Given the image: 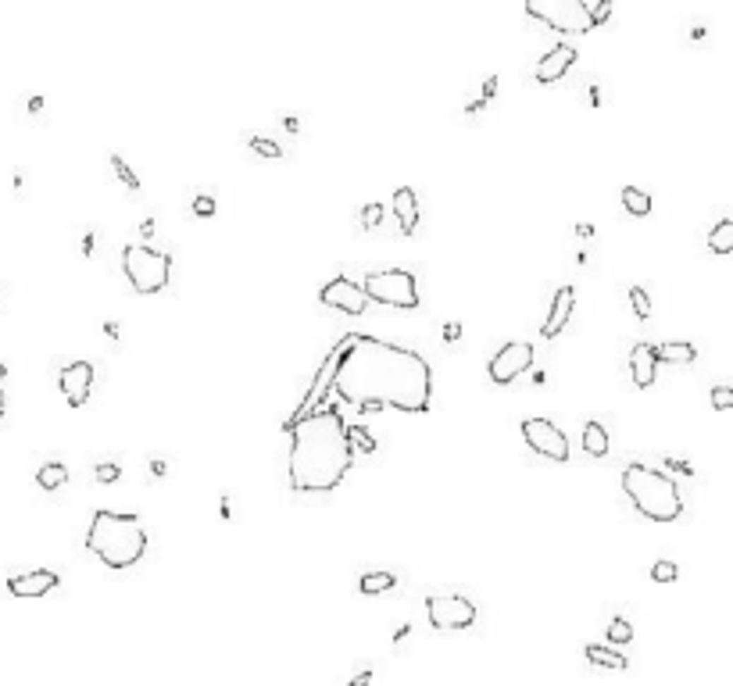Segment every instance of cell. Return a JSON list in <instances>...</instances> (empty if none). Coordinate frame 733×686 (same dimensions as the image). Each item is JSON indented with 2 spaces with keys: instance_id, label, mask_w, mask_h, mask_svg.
<instances>
[{
  "instance_id": "cell-1",
  "label": "cell",
  "mask_w": 733,
  "mask_h": 686,
  "mask_svg": "<svg viewBox=\"0 0 733 686\" xmlns=\"http://www.w3.org/2000/svg\"><path fill=\"white\" fill-rule=\"evenodd\" d=\"M333 390L351 408L376 411L393 408L426 415L433 397V375L426 358L376 336H347V347L333 368Z\"/></svg>"
},
{
  "instance_id": "cell-2",
  "label": "cell",
  "mask_w": 733,
  "mask_h": 686,
  "mask_svg": "<svg viewBox=\"0 0 733 686\" xmlns=\"http://www.w3.org/2000/svg\"><path fill=\"white\" fill-rule=\"evenodd\" d=\"M290 433V486L297 493H326L340 486L354 465V447L344 415L333 404H322L297 422L287 426Z\"/></svg>"
},
{
  "instance_id": "cell-3",
  "label": "cell",
  "mask_w": 733,
  "mask_h": 686,
  "mask_svg": "<svg viewBox=\"0 0 733 686\" xmlns=\"http://www.w3.org/2000/svg\"><path fill=\"white\" fill-rule=\"evenodd\" d=\"M86 547L93 558H100L107 568L126 572L133 568L143 554H147V533L133 514H115V511H97L90 533H86Z\"/></svg>"
},
{
  "instance_id": "cell-4",
  "label": "cell",
  "mask_w": 733,
  "mask_h": 686,
  "mask_svg": "<svg viewBox=\"0 0 733 686\" xmlns=\"http://www.w3.org/2000/svg\"><path fill=\"white\" fill-rule=\"evenodd\" d=\"M623 493L633 500V507L651 522H676L684 514V497L676 479H669L665 472L644 465V462H630L619 476Z\"/></svg>"
},
{
  "instance_id": "cell-5",
  "label": "cell",
  "mask_w": 733,
  "mask_h": 686,
  "mask_svg": "<svg viewBox=\"0 0 733 686\" xmlns=\"http://www.w3.org/2000/svg\"><path fill=\"white\" fill-rule=\"evenodd\" d=\"M122 268H126V279H129V286L136 294H161L168 286L172 258H168L165 251L147 247V243H126Z\"/></svg>"
},
{
  "instance_id": "cell-6",
  "label": "cell",
  "mask_w": 733,
  "mask_h": 686,
  "mask_svg": "<svg viewBox=\"0 0 733 686\" xmlns=\"http://www.w3.org/2000/svg\"><path fill=\"white\" fill-rule=\"evenodd\" d=\"M362 290L369 301L376 304H386V308H398V311H415L419 308V279L405 268H379V272H369Z\"/></svg>"
},
{
  "instance_id": "cell-7",
  "label": "cell",
  "mask_w": 733,
  "mask_h": 686,
  "mask_svg": "<svg viewBox=\"0 0 733 686\" xmlns=\"http://www.w3.org/2000/svg\"><path fill=\"white\" fill-rule=\"evenodd\" d=\"M587 8V0H526V15L561 36H583L594 29Z\"/></svg>"
},
{
  "instance_id": "cell-8",
  "label": "cell",
  "mask_w": 733,
  "mask_h": 686,
  "mask_svg": "<svg viewBox=\"0 0 733 686\" xmlns=\"http://www.w3.org/2000/svg\"><path fill=\"white\" fill-rule=\"evenodd\" d=\"M426 615L429 625L447 633V629H469L476 622V604L465 594H433L426 597Z\"/></svg>"
},
{
  "instance_id": "cell-9",
  "label": "cell",
  "mask_w": 733,
  "mask_h": 686,
  "mask_svg": "<svg viewBox=\"0 0 733 686\" xmlns=\"http://www.w3.org/2000/svg\"><path fill=\"white\" fill-rule=\"evenodd\" d=\"M523 440L533 454L551 457V462H569V440L551 419H523Z\"/></svg>"
},
{
  "instance_id": "cell-10",
  "label": "cell",
  "mask_w": 733,
  "mask_h": 686,
  "mask_svg": "<svg viewBox=\"0 0 733 686\" xmlns=\"http://www.w3.org/2000/svg\"><path fill=\"white\" fill-rule=\"evenodd\" d=\"M533 365V343H526V339H516V343H504V347L490 358V383H497V386H508V383H516L526 368Z\"/></svg>"
},
{
  "instance_id": "cell-11",
  "label": "cell",
  "mask_w": 733,
  "mask_h": 686,
  "mask_svg": "<svg viewBox=\"0 0 733 686\" xmlns=\"http://www.w3.org/2000/svg\"><path fill=\"white\" fill-rule=\"evenodd\" d=\"M318 301L333 311H344V315H365L369 311V297L362 290V282H354L347 275H333L318 290Z\"/></svg>"
},
{
  "instance_id": "cell-12",
  "label": "cell",
  "mask_w": 733,
  "mask_h": 686,
  "mask_svg": "<svg viewBox=\"0 0 733 686\" xmlns=\"http://www.w3.org/2000/svg\"><path fill=\"white\" fill-rule=\"evenodd\" d=\"M61 586V576L50 568H36V572H18V576L8 579V594L18 597V601H36V597H47L50 590Z\"/></svg>"
},
{
  "instance_id": "cell-13",
  "label": "cell",
  "mask_w": 733,
  "mask_h": 686,
  "mask_svg": "<svg viewBox=\"0 0 733 686\" xmlns=\"http://www.w3.org/2000/svg\"><path fill=\"white\" fill-rule=\"evenodd\" d=\"M58 386L65 393V400L72 408H83L90 400V390H93V365L90 361H68L58 375Z\"/></svg>"
},
{
  "instance_id": "cell-14",
  "label": "cell",
  "mask_w": 733,
  "mask_h": 686,
  "mask_svg": "<svg viewBox=\"0 0 733 686\" xmlns=\"http://www.w3.org/2000/svg\"><path fill=\"white\" fill-rule=\"evenodd\" d=\"M576 65V47H569V43H558V47H551L540 61H537V68H533V79L540 83V86H547V83H558L561 76H566L569 68Z\"/></svg>"
},
{
  "instance_id": "cell-15",
  "label": "cell",
  "mask_w": 733,
  "mask_h": 686,
  "mask_svg": "<svg viewBox=\"0 0 733 686\" xmlns=\"http://www.w3.org/2000/svg\"><path fill=\"white\" fill-rule=\"evenodd\" d=\"M573 308H576V294H573V286H561V290L554 294V301H551V315H547V322H544L540 336H544V339H554L561 329H566V322L573 318Z\"/></svg>"
},
{
  "instance_id": "cell-16",
  "label": "cell",
  "mask_w": 733,
  "mask_h": 686,
  "mask_svg": "<svg viewBox=\"0 0 733 686\" xmlns=\"http://www.w3.org/2000/svg\"><path fill=\"white\" fill-rule=\"evenodd\" d=\"M390 207H393V218H398L401 233L405 236H415V229H419V193L412 186H401L398 193H393Z\"/></svg>"
},
{
  "instance_id": "cell-17",
  "label": "cell",
  "mask_w": 733,
  "mask_h": 686,
  "mask_svg": "<svg viewBox=\"0 0 733 686\" xmlns=\"http://www.w3.org/2000/svg\"><path fill=\"white\" fill-rule=\"evenodd\" d=\"M630 372H633V383L640 390H648L655 383V372H658V358H655V347L651 343H633L630 351Z\"/></svg>"
},
{
  "instance_id": "cell-18",
  "label": "cell",
  "mask_w": 733,
  "mask_h": 686,
  "mask_svg": "<svg viewBox=\"0 0 733 686\" xmlns=\"http://www.w3.org/2000/svg\"><path fill=\"white\" fill-rule=\"evenodd\" d=\"M583 658L590 665H597V668H615V672H626L630 668V658H623V654L612 651V647H601V644H587L583 647Z\"/></svg>"
},
{
  "instance_id": "cell-19",
  "label": "cell",
  "mask_w": 733,
  "mask_h": 686,
  "mask_svg": "<svg viewBox=\"0 0 733 686\" xmlns=\"http://www.w3.org/2000/svg\"><path fill=\"white\" fill-rule=\"evenodd\" d=\"M655 358H658V361H669V365H691V361L698 358V347H694V343H684V339H680V343L672 339V343H658V347H655Z\"/></svg>"
},
{
  "instance_id": "cell-20",
  "label": "cell",
  "mask_w": 733,
  "mask_h": 686,
  "mask_svg": "<svg viewBox=\"0 0 733 686\" xmlns=\"http://www.w3.org/2000/svg\"><path fill=\"white\" fill-rule=\"evenodd\" d=\"M705 247L719 258L733 254V218H722L715 229H708V236H705Z\"/></svg>"
},
{
  "instance_id": "cell-21",
  "label": "cell",
  "mask_w": 733,
  "mask_h": 686,
  "mask_svg": "<svg viewBox=\"0 0 733 686\" xmlns=\"http://www.w3.org/2000/svg\"><path fill=\"white\" fill-rule=\"evenodd\" d=\"M393 586H398V576H393V572H362V579H358V594H365V597L386 594Z\"/></svg>"
},
{
  "instance_id": "cell-22",
  "label": "cell",
  "mask_w": 733,
  "mask_h": 686,
  "mask_svg": "<svg viewBox=\"0 0 733 686\" xmlns=\"http://www.w3.org/2000/svg\"><path fill=\"white\" fill-rule=\"evenodd\" d=\"M583 450L590 457H604L608 454V429L601 422H587L583 426Z\"/></svg>"
},
{
  "instance_id": "cell-23",
  "label": "cell",
  "mask_w": 733,
  "mask_h": 686,
  "mask_svg": "<svg viewBox=\"0 0 733 686\" xmlns=\"http://www.w3.org/2000/svg\"><path fill=\"white\" fill-rule=\"evenodd\" d=\"M619 200H623V207H626L630 215H637V218H640V215H651V207H655L651 197H648L644 190H637V186H623V190H619Z\"/></svg>"
},
{
  "instance_id": "cell-24",
  "label": "cell",
  "mask_w": 733,
  "mask_h": 686,
  "mask_svg": "<svg viewBox=\"0 0 733 686\" xmlns=\"http://www.w3.org/2000/svg\"><path fill=\"white\" fill-rule=\"evenodd\" d=\"M36 483H40L43 490H61V486L68 483V469H65L61 462H47V465L36 472Z\"/></svg>"
},
{
  "instance_id": "cell-25",
  "label": "cell",
  "mask_w": 733,
  "mask_h": 686,
  "mask_svg": "<svg viewBox=\"0 0 733 686\" xmlns=\"http://www.w3.org/2000/svg\"><path fill=\"white\" fill-rule=\"evenodd\" d=\"M247 147H251L254 154H261V157H275V161L283 157V147H279L275 140H268V136H258V133L247 136Z\"/></svg>"
},
{
  "instance_id": "cell-26",
  "label": "cell",
  "mask_w": 733,
  "mask_h": 686,
  "mask_svg": "<svg viewBox=\"0 0 733 686\" xmlns=\"http://www.w3.org/2000/svg\"><path fill=\"white\" fill-rule=\"evenodd\" d=\"M111 168H115V176H119V183H122L126 190H133V193L140 190V176H136V172H133V168H129L119 154H111Z\"/></svg>"
},
{
  "instance_id": "cell-27",
  "label": "cell",
  "mask_w": 733,
  "mask_h": 686,
  "mask_svg": "<svg viewBox=\"0 0 733 686\" xmlns=\"http://www.w3.org/2000/svg\"><path fill=\"white\" fill-rule=\"evenodd\" d=\"M608 640H612V644H630V640H633V625H630L623 615H615V618L608 622Z\"/></svg>"
},
{
  "instance_id": "cell-28",
  "label": "cell",
  "mask_w": 733,
  "mask_h": 686,
  "mask_svg": "<svg viewBox=\"0 0 733 686\" xmlns=\"http://www.w3.org/2000/svg\"><path fill=\"white\" fill-rule=\"evenodd\" d=\"M630 308H633V315H637L640 322L651 318V301H648V294H644V286H630Z\"/></svg>"
},
{
  "instance_id": "cell-29",
  "label": "cell",
  "mask_w": 733,
  "mask_h": 686,
  "mask_svg": "<svg viewBox=\"0 0 733 686\" xmlns=\"http://www.w3.org/2000/svg\"><path fill=\"white\" fill-rule=\"evenodd\" d=\"M676 576H680L676 561H655V565H651V579H655V583H676Z\"/></svg>"
},
{
  "instance_id": "cell-30",
  "label": "cell",
  "mask_w": 733,
  "mask_h": 686,
  "mask_svg": "<svg viewBox=\"0 0 733 686\" xmlns=\"http://www.w3.org/2000/svg\"><path fill=\"white\" fill-rule=\"evenodd\" d=\"M383 215H386V211H383V204H376V200H372V204H365V207H362V215H358V218H362V229H379Z\"/></svg>"
},
{
  "instance_id": "cell-31",
  "label": "cell",
  "mask_w": 733,
  "mask_h": 686,
  "mask_svg": "<svg viewBox=\"0 0 733 686\" xmlns=\"http://www.w3.org/2000/svg\"><path fill=\"white\" fill-rule=\"evenodd\" d=\"M347 433H351V447H358L362 454H372V450H376V440H372L362 426H347Z\"/></svg>"
},
{
  "instance_id": "cell-32",
  "label": "cell",
  "mask_w": 733,
  "mask_h": 686,
  "mask_svg": "<svg viewBox=\"0 0 733 686\" xmlns=\"http://www.w3.org/2000/svg\"><path fill=\"white\" fill-rule=\"evenodd\" d=\"M708 400H712L715 411H729V408H733V390H729V386H715V390L708 393Z\"/></svg>"
},
{
  "instance_id": "cell-33",
  "label": "cell",
  "mask_w": 733,
  "mask_h": 686,
  "mask_svg": "<svg viewBox=\"0 0 733 686\" xmlns=\"http://www.w3.org/2000/svg\"><path fill=\"white\" fill-rule=\"evenodd\" d=\"M587 11H590V22H594V29H597V25H604V22L612 18V0H597V4L587 8Z\"/></svg>"
},
{
  "instance_id": "cell-34",
  "label": "cell",
  "mask_w": 733,
  "mask_h": 686,
  "mask_svg": "<svg viewBox=\"0 0 733 686\" xmlns=\"http://www.w3.org/2000/svg\"><path fill=\"white\" fill-rule=\"evenodd\" d=\"M93 476H97V483H115V479L122 476V469H119V465H111V462H104V465H97V472H93Z\"/></svg>"
},
{
  "instance_id": "cell-35",
  "label": "cell",
  "mask_w": 733,
  "mask_h": 686,
  "mask_svg": "<svg viewBox=\"0 0 733 686\" xmlns=\"http://www.w3.org/2000/svg\"><path fill=\"white\" fill-rule=\"evenodd\" d=\"M193 215H201V218H211V215H215V197L201 193V197L193 200Z\"/></svg>"
},
{
  "instance_id": "cell-36",
  "label": "cell",
  "mask_w": 733,
  "mask_h": 686,
  "mask_svg": "<svg viewBox=\"0 0 733 686\" xmlns=\"http://www.w3.org/2000/svg\"><path fill=\"white\" fill-rule=\"evenodd\" d=\"M497 86H501V83H497V76H487V79H483V97H479V100L487 104V100L497 93Z\"/></svg>"
},
{
  "instance_id": "cell-37",
  "label": "cell",
  "mask_w": 733,
  "mask_h": 686,
  "mask_svg": "<svg viewBox=\"0 0 733 686\" xmlns=\"http://www.w3.org/2000/svg\"><path fill=\"white\" fill-rule=\"evenodd\" d=\"M443 339H451V343L462 339V322H447V325H443Z\"/></svg>"
},
{
  "instance_id": "cell-38",
  "label": "cell",
  "mask_w": 733,
  "mask_h": 686,
  "mask_svg": "<svg viewBox=\"0 0 733 686\" xmlns=\"http://www.w3.org/2000/svg\"><path fill=\"white\" fill-rule=\"evenodd\" d=\"M79 254H83V258H93V233H90V229H86L83 240H79Z\"/></svg>"
},
{
  "instance_id": "cell-39",
  "label": "cell",
  "mask_w": 733,
  "mask_h": 686,
  "mask_svg": "<svg viewBox=\"0 0 733 686\" xmlns=\"http://www.w3.org/2000/svg\"><path fill=\"white\" fill-rule=\"evenodd\" d=\"M576 236H580V240H594V225H590V222H580V225H576Z\"/></svg>"
},
{
  "instance_id": "cell-40",
  "label": "cell",
  "mask_w": 733,
  "mask_h": 686,
  "mask_svg": "<svg viewBox=\"0 0 733 686\" xmlns=\"http://www.w3.org/2000/svg\"><path fill=\"white\" fill-rule=\"evenodd\" d=\"M104 332H107V339H122V325L119 322H104Z\"/></svg>"
},
{
  "instance_id": "cell-41",
  "label": "cell",
  "mask_w": 733,
  "mask_h": 686,
  "mask_svg": "<svg viewBox=\"0 0 733 686\" xmlns=\"http://www.w3.org/2000/svg\"><path fill=\"white\" fill-rule=\"evenodd\" d=\"M369 682H372V672L365 668V672H358V675H351V682H347V686H369Z\"/></svg>"
},
{
  "instance_id": "cell-42",
  "label": "cell",
  "mask_w": 733,
  "mask_h": 686,
  "mask_svg": "<svg viewBox=\"0 0 733 686\" xmlns=\"http://www.w3.org/2000/svg\"><path fill=\"white\" fill-rule=\"evenodd\" d=\"M230 511H233V504H230V497H222V500H218V519H233V514H230Z\"/></svg>"
},
{
  "instance_id": "cell-43",
  "label": "cell",
  "mask_w": 733,
  "mask_h": 686,
  "mask_svg": "<svg viewBox=\"0 0 733 686\" xmlns=\"http://www.w3.org/2000/svg\"><path fill=\"white\" fill-rule=\"evenodd\" d=\"M140 236H143V240H150V236H154V218H143V225H140Z\"/></svg>"
},
{
  "instance_id": "cell-44",
  "label": "cell",
  "mask_w": 733,
  "mask_h": 686,
  "mask_svg": "<svg viewBox=\"0 0 733 686\" xmlns=\"http://www.w3.org/2000/svg\"><path fill=\"white\" fill-rule=\"evenodd\" d=\"M165 472H168V465H165V462H157V457H154V462H150V476H165Z\"/></svg>"
},
{
  "instance_id": "cell-45",
  "label": "cell",
  "mask_w": 733,
  "mask_h": 686,
  "mask_svg": "<svg viewBox=\"0 0 733 686\" xmlns=\"http://www.w3.org/2000/svg\"><path fill=\"white\" fill-rule=\"evenodd\" d=\"M408 633H412V625H408V622H405V625H401V629H398V633H393V644H401V640H405V637H408Z\"/></svg>"
},
{
  "instance_id": "cell-46",
  "label": "cell",
  "mask_w": 733,
  "mask_h": 686,
  "mask_svg": "<svg viewBox=\"0 0 733 686\" xmlns=\"http://www.w3.org/2000/svg\"><path fill=\"white\" fill-rule=\"evenodd\" d=\"M479 111H483V100H472V104L465 107V114H472V119H476V114H479Z\"/></svg>"
},
{
  "instance_id": "cell-47",
  "label": "cell",
  "mask_w": 733,
  "mask_h": 686,
  "mask_svg": "<svg viewBox=\"0 0 733 686\" xmlns=\"http://www.w3.org/2000/svg\"><path fill=\"white\" fill-rule=\"evenodd\" d=\"M29 111L40 114V111H43V97H32V100H29Z\"/></svg>"
},
{
  "instance_id": "cell-48",
  "label": "cell",
  "mask_w": 733,
  "mask_h": 686,
  "mask_svg": "<svg viewBox=\"0 0 733 686\" xmlns=\"http://www.w3.org/2000/svg\"><path fill=\"white\" fill-rule=\"evenodd\" d=\"M4 411H8V400H4V390H0V419H4Z\"/></svg>"
},
{
  "instance_id": "cell-49",
  "label": "cell",
  "mask_w": 733,
  "mask_h": 686,
  "mask_svg": "<svg viewBox=\"0 0 733 686\" xmlns=\"http://www.w3.org/2000/svg\"><path fill=\"white\" fill-rule=\"evenodd\" d=\"M4 375H8V368H4V361H0V379H4Z\"/></svg>"
}]
</instances>
